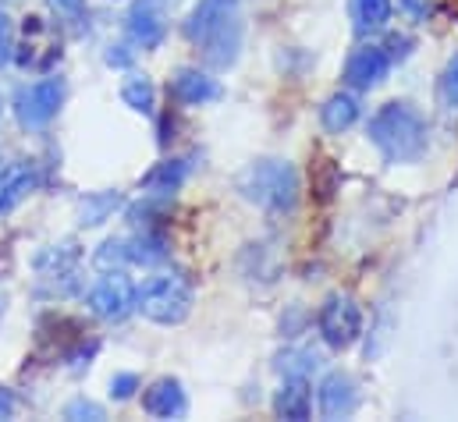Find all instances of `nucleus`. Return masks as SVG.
<instances>
[{
	"label": "nucleus",
	"mask_w": 458,
	"mask_h": 422,
	"mask_svg": "<svg viewBox=\"0 0 458 422\" xmlns=\"http://www.w3.org/2000/svg\"><path fill=\"white\" fill-rule=\"evenodd\" d=\"M369 139L391 164H409L427 149V121L416 106L387 104L369 117Z\"/></svg>",
	"instance_id": "nucleus-1"
},
{
	"label": "nucleus",
	"mask_w": 458,
	"mask_h": 422,
	"mask_svg": "<svg viewBox=\"0 0 458 422\" xmlns=\"http://www.w3.org/2000/svg\"><path fill=\"white\" fill-rule=\"evenodd\" d=\"M238 192L263 207V210H292L295 207V196H299V178L288 164L281 160H263V164H252L242 178H238Z\"/></svg>",
	"instance_id": "nucleus-2"
},
{
	"label": "nucleus",
	"mask_w": 458,
	"mask_h": 422,
	"mask_svg": "<svg viewBox=\"0 0 458 422\" xmlns=\"http://www.w3.org/2000/svg\"><path fill=\"white\" fill-rule=\"evenodd\" d=\"M135 309L160 326H174L192 313V284L182 274H160L149 277L135 291Z\"/></svg>",
	"instance_id": "nucleus-3"
},
{
	"label": "nucleus",
	"mask_w": 458,
	"mask_h": 422,
	"mask_svg": "<svg viewBox=\"0 0 458 422\" xmlns=\"http://www.w3.org/2000/svg\"><path fill=\"white\" fill-rule=\"evenodd\" d=\"M36 284L39 295L50 299H68L72 291H79V245L75 241L47 245L36 256Z\"/></svg>",
	"instance_id": "nucleus-4"
},
{
	"label": "nucleus",
	"mask_w": 458,
	"mask_h": 422,
	"mask_svg": "<svg viewBox=\"0 0 458 422\" xmlns=\"http://www.w3.org/2000/svg\"><path fill=\"white\" fill-rule=\"evenodd\" d=\"M61 104H64V82L61 79H39V82L18 89V97H14V117H18L21 128L36 131V128H47L57 117Z\"/></svg>",
	"instance_id": "nucleus-5"
},
{
	"label": "nucleus",
	"mask_w": 458,
	"mask_h": 422,
	"mask_svg": "<svg viewBox=\"0 0 458 422\" xmlns=\"http://www.w3.org/2000/svg\"><path fill=\"white\" fill-rule=\"evenodd\" d=\"M317 326H320V333H324V341L331 348H348L362 333V309L348 295H335V299L324 302V309L317 316Z\"/></svg>",
	"instance_id": "nucleus-6"
},
{
	"label": "nucleus",
	"mask_w": 458,
	"mask_h": 422,
	"mask_svg": "<svg viewBox=\"0 0 458 422\" xmlns=\"http://www.w3.org/2000/svg\"><path fill=\"white\" fill-rule=\"evenodd\" d=\"M57 57H61L57 32L43 18H25V32H21V46H18V64L25 72H47L50 64H57Z\"/></svg>",
	"instance_id": "nucleus-7"
},
{
	"label": "nucleus",
	"mask_w": 458,
	"mask_h": 422,
	"mask_svg": "<svg viewBox=\"0 0 458 422\" xmlns=\"http://www.w3.org/2000/svg\"><path fill=\"white\" fill-rule=\"evenodd\" d=\"M89 309L100 319H124L135 309V284L121 270L100 277L89 291Z\"/></svg>",
	"instance_id": "nucleus-8"
},
{
	"label": "nucleus",
	"mask_w": 458,
	"mask_h": 422,
	"mask_svg": "<svg viewBox=\"0 0 458 422\" xmlns=\"http://www.w3.org/2000/svg\"><path fill=\"white\" fill-rule=\"evenodd\" d=\"M124 25H128V39L135 46H142V50H157L164 43V36H167V18H164L157 0H135L128 18H124Z\"/></svg>",
	"instance_id": "nucleus-9"
},
{
	"label": "nucleus",
	"mask_w": 458,
	"mask_h": 422,
	"mask_svg": "<svg viewBox=\"0 0 458 422\" xmlns=\"http://www.w3.org/2000/svg\"><path fill=\"white\" fill-rule=\"evenodd\" d=\"M387 68H391V54H387V46H359L352 57H348V64H344V82L352 86V89H369V86H377L384 75H387Z\"/></svg>",
	"instance_id": "nucleus-10"
},
{
	"label": "nucleus",
	"mask_w": 458,
	"mask_h": 422,
	"mask_svg": "<svg viewBox=\"0 0 458 422\" xmlns=\"http://www.w3.org/2000/svg\"><path fill=\"white\" fill-rule=\"evenodd\" d=\"M142 412L153 416V419H182L189 412V398H185V387L171 376L149 384L142 391Z\"/></svg>",
	"instance_id": "nucleus-11"
},
{
	"label": "nucleus",
	"mask_w": 458,
	"mask_h": 422,
	"mask_svg": "<svg viewBox=\"0 0 458 422\" xmlns=\"http://www.w3.org/2000/svg\"><path fill=\"white\" fill-rule=\"evenodd\" d=\"M359 409V384L348 373H331L320 384V416L324 419H348Z\"/></svg>",
	"instance_id": "nucleus-12"
},
{
	"label": "nucleus",
	"mask_w": 458,
	"mask_h": 422,
	"mask_svg": "<svg viewBox=\"0 0 458 422\" xmlns=\"http://www.w3.org/2000/svg\"><path fill=\"white\" fill-rule=\"evenodd\" d=\"M171 97L185 106H203L221 100V86L217 79H210L207 72L199 68H182L174 79H171Z\"/></svg>",
	"instance_id": "nucleus-13"
},
{
	"label": "nucleus",
	"mask_w": 458,
	"mask_h": 422,
	"mask_svg": "<svg viewBox=\"0 0 458 422\" xmlns=\"http://www.w3.org/2000/svg\"><path fill=\"white\" fill-rule=\"evenodd\" d=\"M238 46H242V18H238V11H231L228 18L199 43L203 57L210 64H217V68H228L231 61L238 57Z\"/></svg>",
	"instance_id": "nucleus-14"
},
{
	"label": "nucleus",
	"mask_w": 458,
	"mask_h": 422,
	"mask_svg": "<svg viewBox=\"0 0 458 422\" xmlns=\"http://www.w3.org/2000/svg\"><path fill=\"white\" fill-rule=\"evenodd\" d=\"M39 185V171L36 164H14L0 174V216L11 213L21 199H29Z\"/></svg>",
	"instance_id": "nucleus-15"
},
{
	"label": "nucleus",
	"mask_w": 458,
	"mask_h": 422,
	"mask_svg": "<svg viewBox=\"0 0 458 422\" xmlns=\"http://www.w3.org/2000/svg\"><path fill=\"white\" fill-rule=\"evenodd\" d=\"M310 405H313V394L306 387V376H284V387L274 398V412L281 419L302 422L310 419Z\"/></svg>",
	"instance_id": "nucleus-16"
},
{
	"label": "nucleus",
	"mask_w": 458,
	"mask_h": 422,
	"mask_svg": "<svg viewBox=\"0 0 458 422\" xmlns=\"http://www.w3.org/2000/svg\"><path fill=\"white\" fill-rule=\"evenodd\" d=\"M231 11H234V0H199V4L192 7L189 21H185V36H189L192 43H203V39L228 18Z\"/></svg>",
	"instance_id": "nucleus-17"
},
{
	"label": "nucleus",
	"mask_w": 458,
	"mask_h": 422,
	"mask_svg": "<svg viewBox=\"0 0 458 422\" xmlns=\"http://www.w3.org/2000/svg\"><path fill=\"white\" fill-rule=\"evenodd\" d=\"M185 178H189V160H160L142 178V189H149L153 196H171L185 185Z\"/></svg>",
	"instance_id": "nucleus-18"
},
{
	"label": "nucleus",
	"mask_w": 458,
	"mask_h": 422,
	"mask_svg": "<svg viewBox=\"0 0 458 422\" xmlns=\"http://www.w3.org/2000/svg\"><path fill=\"white\" fill-rule=\"evenodd\" d=\"M391 18V0H352V25L359 36L384 29Z\"/></svg>",
	"instance_id": "nucleus-19"
},
{
	"label": "nucleus",
	"mask_w": 458,
	"mask_h": 422,
	"mask_svg": "<svg viewBox=\"0 0 458 422\" xmlns=\"http://www.w3.org/2000/svg\"><path fill=\"white\" fill-rule=\"evenodd\" d=\"M320 121L327 131H344L359 121V100L352 93H335L327 104L320 106Z\"/></svg>",
	"instance_id": "nucleus-20"
},
{
	"label": "nucleus",
	"mask_w": 458,
	"mask_h": 422,
	"mask_svg": "<svg viewBox=\"0 0 458 422\" xmlns=\"http://www.w3.org/2000/svg\"><path fill=\"white\" fill-rule=\"evenodd\" d=\"M167 256V245L157 238V234H139V238H124V263H142V266H153Z\"/></svg>",
	"instance_id": "nucleus-21"
},
{
	"label": "nucleus",
	"mask_w": 458,
	"mask_h": 422,
	"mask_svg": "<svg viewBox=\"0 0 458 422\" xmlns=\"http://www.w3.org/2000/svg\"><path fill=\"white\" fill-rule=\"evenodd\" d=\"M121 100L131 110H139V114H153L157 110V89H153V82L146 75H128L121 82Z\"/></svg>",
	"instance_id": "nucleus-22"
},
{
	"label": "nucleus",
	"mask_w": 458,
	"mask_h": 422,
	"mask_svg": "<svg viewBox=\"0 0 458 422\" xmlns=\"http://www.w3.org/2000/svg\"><path fill=\"white\" fill-rule=\"evenodd\" d=\"M121 207V196L117 192H97V196H86L82 207H79V224L82 227H97L104 220H111V213Z\"/></svg>",
	"instance_id": "nucleus-23"
},
{
	"label": "nucleus",
	"mask_w": 458,
	"mask_h": 422,
	"mask_svg": "<svg viewBox=\"0 0 458 422\" xmlns=\"http://www.w3.org/2000/svg\"><path fill=\"white\" fill-rule=\"evenodd\" d=\"M317 366H320V359H317L313 351H284V355L277 359V369H281L284 376H310Z\"/></svg>",
	"instance_id": "nucleus-24"
},
{
	"label": "nucleus",
	"mask_w": 458,
	"mask_h": 422,
	"mask_svg": "<svg viewBox=\"0 0 458 422\" xmlns=\"http://www.w3.org/2000/svg\"><path fill=\"white\" fill-rule=\"evenodd\" d=\"M47 7L68 25H82L86 18V0H47Z\"/></svg>",
	"instance_id": "nucleus-25"
},
{
	"label": "nucleus",
	"mask_w": 458,
	"mask_h": 422,
	"mask_svg": "<svg viewBox=\"0 0 458 422\" xmlns=\"http://www.w3.org/2000/svg\"><path fill=\"white\" fill-rule=\"evenodd\" d=\"M64 419H93V422H100L104 419V409L97 405V401H86V398H79V401H72L68 409H64Z\"/></svg>",
	"instance_id": "nucleus-26"
},
{
	"label": "nucleus",
	"mask_w": 458,
	"mask_h": 422,
	"mask_svg": "<svg viewBox=\"0 0 458 422\" xmlns=\"http://www.w3.org/2000/svg\"><path fill=\"white\" fill-rule=\"evenodd\" d=\"M441 97H445V104H448V106H458V54L448 61V68H445V79H441Z\"/></svg>",
	"instance_id": "nucleus-27"
},
{
	"label": "nucleus",
	"mask_w": 458,
	"mask_h": 422,
	"mask_svg": "<svg viewBox=\"0 0 458 422\" xmlns=\"http://www.w3.org/2000/svg\"><path fill=\"white\" fill-rule=\"evenodd\" d=\"M135 391H139V376H135V373H117L114 380H111V394H114L117 401L131 398Z\"/></svg>",
	"instance_id": "nucleus-28"
},
{
	"label": "nucleus",
	"mask_w": 458,
	"mask_h": 422,
	"mask_svg": "<svg viewBox=\"0 0 458 422\" xmlns=\"http://www.w3.org/2000/svg\"><path fill=\"white\" fill-rule=\"evenodd\" d=\"M11 54H14V29H11V18L0 11V64H7Z\"/></svg>",
	"instance_id": "nucleus-29"
},
{
	"label": "nucleus",
	"mask_w": 458,
	"mask_h": 422,
	"mask_svg": "<svg viewBox=\"0 0 458 422\" xmlns=\"http://www.w3.org/2000/svg\"><path fill=\"white\" fill-rule=\"evenodd\" d=\"M14 409H18L14 394H11L7 387H0V419H11V416H14Z\"/></svg>",
	"instance_id": "nucleus-30"
},
{
	"label": "nucleus",
	"mask_w": 458,
	"mask_h": 422,
	"mask_svg": "<svg viewBox=\"0 0 458 422\" xmlns=\"http://www.w3.org/2000/svg\"><path fill=\"white\" fill-rule=\"evenodd\" d=\"M402 7H405L412 18H427V14H430V0H402Z\"/></svg>",
	"instance_id": "nucleus-31"
},
{
	"label": "nucleus",
	"mask_w": 458,
	"mask_h": 422,
	"mask_svg": "<svg viewBox=\"0 0 458 422\" xmlns=\"http://www.w3.org/2000/svg\"><path fill=\"white\" fill-rule=\"evenodd\" d=\"M107 64L128 68V64H131V54H124V46H111V50H107Z\"/></svg>",
	"instance_id": "nucleus-32"
},
{
	"label": "nucleus",
	"mask_w": 458,
	"mask_h": 422,
	"mask_svg": "<svg viewBox=\"0 0 458 422\" xmlns=\"http://www.w3.org/2000/svg\"><path fill=\"white\" fill-rule=\"evenodd\" d=\"M0 316H4V295H0Z\"/></svg>",
	"instance_id": "nucleus-33"
},
{
	"label": "nucleus",
	"mask_w": 458,
	"mask_h": 422,
	"mask_svg": "<svg viewBox=\"0 0 458 422\" xmlns=\"http://www.w3.org/2000/svg\"><path fill=\"white\" fill-rule=\"evenodd\" d=\"M452 11H455V14H458V0H452Z\"/></svg>",
	"instance_id": "nucleus-34"
},
{
	"label": "nucleus",
	"mask_w": 458,
	"mask_h": 422,
	"mask_svg": "<svg viewBox=\"0 0 458 422\" xmlns=\"http://www.w3.org/2000/svg\"><path fill=\"white\" fill-rule=\"evenodd\" d=\"M0 110H4V104H0Z\"/></svg>",
	"instance_id": "nucleus-35"
}]
</instances>
